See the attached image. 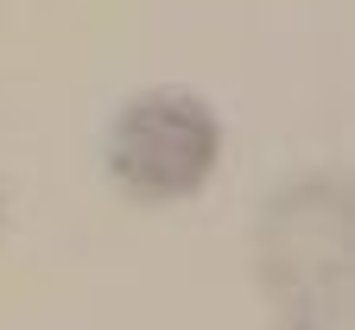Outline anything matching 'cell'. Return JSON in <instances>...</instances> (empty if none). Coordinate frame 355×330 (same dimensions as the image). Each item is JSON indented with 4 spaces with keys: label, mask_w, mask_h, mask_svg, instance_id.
Segmentation results:
<instances>
[{
    "label": "cell",
    "mask_w": 355,
    "mask_h": 330,
    "mask_svg": "<svg viewBox=\"0 0 355 330\" xmlns=\"http://www.w3.org/2000/svg\"><path fill=\"white\" fill-rule=\"evenodd\" d=\"M216 159H222V121L184 89H153V96L127 102L108 133L114 178L146 204L197 197L216 172Z\"/></svg>",
    "instance_id": "1"
}]
</instances>
